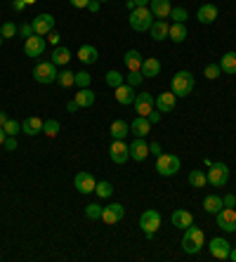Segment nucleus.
Here are the masks:
<instances>
[{"mask_svg": "<svg viewBox=\"0 0 236 262\" xmlns=\"http://www.w3.org/2000/svg\"><path fill=\"white\" fill-rule=\"evenodd\" d=\"M196 88V81H194V73L191 71H177L173 81H170V90L175 92V97H189Z\"/></svg>", "mask_w": 236, "mask_h": 262, "instance_id": "1", "label": "nucleus"}, {"mask_svg": "<svg viewBox=\"0 0 236 262\" xmlns=\"http://www.w3.org/2000/svg\"><path fill=\"white\" fill-rule=\"evenodd\" d=\"M206 246V234H203L198 227H187L184 229V236H182V248L184 253H189V255H196L198 250Z\"/></svg>", "mask_w": 236, "mask_h": 262, "instance_id": "2", "label": "nucleus"}, {"mask_svg": "<svg viewBox=\"0 0 236 262\" xmlns=\"http://www.w3.org/2000/svg\"><path fill=\"white\" fill-rule=\"evenodd\" d=\"M180 159H177L175 154H161V156H156V173L161 175V177H173L177 175L180 170Z\"/></svg>", "mask_w": 236, "mask_h": 262, "instance_id": "3", "label": "nucleus"}, {"mask_svg": "<svg viewBox=\"0 0 236 262\" xmlns=\"http://www.w3.org/2000/svg\"><path fill=\"white\" fill-rule=\"evenodd\" d=\"M154 24V14L149 7H135L130 12V28L132 31H149Z\"/></svg>", "mask_w": 236, "mask_h": 262, "instance_id": "4", "label": "nucleus"}, {"mask_svg": "<svg viewBox=\"0 0 236 262\" xmlns=\"http://www.w3.org/2000/svg\"><path fill=\"white\" fill-rule=\"evenodd\" d=\"M140 227H142V232H144L147 239H154L158 227H161V215L156 213V210H144L140 217Z\"/></svg>", "mask_w": 236, "mask_h": 262, "instance_id": "5", "label": "nucleus"}, {"mask_svg": "<svg viewBox=\"0 0 236 262\" xmlns=\"http://www.w3.org/2000/svg\"><path fill=\"white\" fill-rule=\"evenodd\" d=\"M57 73H59V71H57V66H54L52 62H38L33 66V78L43 85L54 83V81H57Z\"/></svg>", "mask_w": 236, "mask_h": 262, "instance_id": "6", "label": "nucleus"}, {"mask_svg": "<svg viewBox=\"0 0 236 262\" xmlns=\"http://www.w3.org/2000/svg\"><path fill=\"white\" fill-rule=\"evenodd\" d=\"M206 177H208V182L213 186H224L229 182V168L224 166V163H210Z\"/></svg>", "mask_w": 236, "mask_h": 262, "instance_id": "7", "label": "nucleus"}, {"mask_svg": "<svg viewBox=\"0 0 236 262\" xmlns=\"http://www.w3.org/2000/svg\"><path fill=\"white\" fill-rule=\"evenodd\" d=\"M208 250L215 260H229L231 243L227 241V239H222V236H215V239H210L208 241Z\"/></svg>", "mask_w": 236, "mask_h": 262, "instance_id": "8", "label": "nucleus"}, {"mask_svg": "<svg viewBox=\"0 0 236 262\" xmlns=\"http://www.w3.org/2000/svg\"><path fill=\"white\" fill-rule=\"evenodd\" d=\"M135 114L137 116H144L147 118L151 111L156 109V99H154V95L151 92H140V95H135Z\"/></svg>", "mask_w": 236, "mask_h": 262, "instance_id": "9", "label": "nucleus"}, {"mask_svg": "<svg viewBox=\"0 0 236 262\" xmlns=\"http://www.w3.org/2000/svg\"><path fill=\"white\" fill-rule=\"evenodd\" d=\"M215 222L222 232H236V210L234 208H222L220 213H215Z\"/></svg>", "mask_w": 236, "mask_h": 262, "instance_id": "10", "label": "nucleus"}, {"mask_svg": "<svg viewBox=\"0 0 236 262\" xmlns=\"http://www.w3.org/2000/svg\"><path fill=\"white\" fill-rule=\"evenodd\" d=\"M109 156H111V161H114L116 166H123V163L130 159L128 144H125L123 139H114V142H111V146H109Z\"/></svg>", "mask_w": 236, "mask_h": 262, "instance_id": "11", "label": "nucleus"}, {"mask_svg": "<svg viewBox=\"0 0 236 262\" xmlns=\"http://www.w3.org/2000/svg\"><path fill=\"white\" fill-rule=\"evenodd\" d=\"M31 26H33V33L36 35H47L50 31H54V17H52V14H47V12H43V14H38V17L31 21Z\"/></svg>", "mask_w": 236, "mask_h": 262, "instance_id": "12", "label": "nucleus"}, {"mask_svg": "<svg viewBox=\"0 0 236 262\" xmlns=\"http://www.w3.org/2000/svg\"><path fill=\"white\" fill-rule=\"evenodd\" d=\"M24 52L28 57H43L45 52V35H28L26 41H24Z\"/></svg>", "mask_w": 236, "mask_h": 262, "instance_id": "13", "label": "nucleus"}, {"mask_svg": "<svg viewBox=\"0 0 236 262\" xmlns=\"http://www.w3.org/2000/svg\"><path fill=\"white\" fill-rule=\"evenodd\" d=\"M123 215H125V208H123L121 203H109V206L102 208V222H107V224L121 222Z\"/></svg>", "mask_w": 236, "mask_h": 262, "instance_id": "14", "label": "nucleus"}, {"mask_svg": "<svg viewBox=\"0 0 236 262\" xmlns=\"http://www.w3.org/2000/svg\"><path fill=\"white\" fill-rule=\"evenodd\" d=\"M74 186L78 189L81 194H92L94 186H97V179L92 177L90 173H85V170H81V173L74 177Z\"/></svg>", "mask_w": 236, "mask_h": 262, "instance_id": "15", "label": "nucleus"}, {"mask_svg": "<svg viewBox=\"0 0 236 262\" xmlns=\"http://www.w3.org/2000/svg\"><path fill=\"white\" fill-rule=\"evenodd\" d=\"M128 149H130V159H135L137 163H142L149 156V144L144 142V137H135V142L128 144Z\"/></svg>", "mask_w": 236, "mask_h": 262, "instance_id": "16", "label": "nucleus"}, {"mask_svg": "<svg viewBox=\"0 0 236 262\" xmlns=\"http://www.w3.org/2000/svg\"><path fill=\"white\" fill-rule=\"evenodd\" d=\"M43 118H38V116H28V118H24V123H21V132L24 135H28V137H36L38 132H43Z\"/></svg>", "mask_w": 236, "mask_h": 262, "instance_id": "17", "label": "nucleus"}, {"mask_svg": "<svg viewBox=\"0 0 236 262\" xmlns=\"http://www.w3.org/2000/svg\"><path fill=\"white\" fill-rule=\"evenodd\" d=\"M149 10H151V14H154L156 19H165V17H170L173 3H170V0H151V3H149Z\"/></svg>", "mask_w": 236, "mask_h": 262, "instance_id": "18", "label": "nucleus"}, {"mask_svg": "<svg viewBox=\"0 0 236 262\" xmlns=\"http://www.w3.org/2000/svg\"><path fill=\"white\" fill-rule=\"evenodd\" d=\"M116 102L118 104H123V106H128V104H132L135 102V88L132 85H128V83H123V85H118L116 88Z\"/></svg>", "mask_w": 236, "mask_h": 262, "instance_id": "19", "label": "nucleus"}, {"mask_svg": "<svg viewBox=\"0 0 236 262\" xmlns=\"http://www.w3.org/2000/svg\"><path fill=\"white\" fill-rule=\"evenodd\" d=\"M175 92L170 90V92H161V95L156 97V109L161 111V114H168V111L175 109Z\"/></svg>", "mask_w": 236, "mask_h": 262, "instance_id": "20", "label": "nucleus"}, {"mask_svg": "<svg viewBox=\"0 0 236 262\" xmlns=\"http://www.w3.org/2000/svg\"><path fill=\"white\" fill-rule=\"evenodd\" d=\"M196 19L201 21V24H213L217 19V7L213 3H206V5L198 7V12H196Z\"/></svg>", "mask_w": 236, "mask_h": 262, "instance_id": "21", "label": "nucleus"}, {"mask_svg": "<svg viewBox=\"0 0 236 262\" xmlns=\"http://www.w3.org/2000/svg\"><path fill=\"white\" fill-rule=\"evenodd\" d=\"M194 224V215L189 213V210H184V208H180V210H175L173 213V227L177 229H187Z\"/></svg>", "mask_w": 236, "mask_h": 262, "instance_id": "22", "label": "nucleus"}, {"mask_svg": "<svg viewBox=\"0 0 236 262\" xmlns=\"http://www.w3.org/2000/svg\"><path fill=\"white\" fill-rule=\"evenodd\" d=\"M149 130H151V123H149V118H144V116H135V121L130 123V132H132L135 137H147Z\"/></svg>", "mask_w": 236, "mask_h": 262, "instance_id": "23", "label": "nucleus"}, {"mask_svg": "<svg viewBox=\"0 0 236 262\" xmlns=\"http://www.w3.org/2000/svg\"><path fill=\"white\" fill-rule=\"evenodd\" d=\"M142 55L137 50H128L125 55H123V64H125V69L128 71H142Z\"/></svg>", "mask_w": 236, "mask_h": 262, "instance_id": "24", "label": "nucleus"}, {"mask_svg": "<svg viewBox=\"0 0 236 262\" xmlns=\"http://www.w3.org/2000/svg\"><path fill=\"white\" fill-rule=\"evenodd\" d=\"M158 73H161V62L156 57H149L142 62V76L144 78H156Z\"/></svg>", "mask_w": 236, "mask_h": 262, "instance_id": "25", "label": "nucleus"}, {"mask_svg": "<svg viewBox=\"0 0 236 262\" xmlns=\"http://www.w3.org/2000/svg\"><path fill=\"white\" fill-rule=\"evenodd\" d=\"M168 28H170V24L165 19H156L149 31H151V38L158 43V41H165V38H168Z\"/></svg>", "mask_w": 236, "mask_h": 262, "instance_id": "26", "label": "nucleus"}, {"mask_svg": "<svg viewBox=\"0 0 236 262\" xmlns=\"http://www.w3.org/2000/svg\"><path fill=\"white\" fill-rule=\"evenodd\" d=\"M187 35H189V31H187V26L184 24H170V28H168V38L173 43H184L187 41Z\"/></svg>", "mask_w": 236, "mask_h": 262, "instance_id": "27", "label": "nucleus"}, {"mask_svg": "<svg viewBox=\"0 0 236 262\" xmlns=\"http://www.w3.org/2000/svg\"><path fill=\"white\" fill-rule=\"evenodd\" d=\"M74 99H76V104H78V109H88V106L94 104V92L90 88H81Z\"/></svg>", "mask_w": 236, "mask_h": 262, "instance_id": "28", "label": "nucleus"}, {"mask_svg": "<svg viewBox=\"0 0 236 262\" xmlns=\"http://www.w3.org/2000/svg\"><path fill=\"white\" fill-rule=\"evenodd\" d=\"M97 57H99V52H97L94 45H81V48H78V59H81L83 64H94Z\"/></svg>", "mask_w": 236, "mask_h": 262, "instance_id": "29", "label": "nucleus"}, {"mask_svg": "<svg viewBox=\"0 0 236 262\" xmlns=\"http://www.w3.org/2000/svg\"><path fill=\"white\" fill-rule=\"evenodd\" d=\"M224 208V203H222V199H220V196H215V194H210V196H206V199H203V210H206V213H220V210H222Z\"/></svg>", "mask_w": 236, "mask_h": 262, "instance_id": "30", "label": "nucleus"}, {"mask_svg": "<svg viewBox=\"0 0 236 262\" xmlns=\"http://www.w3.org/2000/svg\"><path fill=\"white\" fill-rule=\"evenodd\" d=\"M71 62V50L64 48V45H57V50L52 52V64L54 66H66V64Z\"/></svg>", "mask_w": 236, "mask_h": 262, "instance_id": "31", "label": "nucleus"}, {"mask_svg": "<svg viewBox=\"0 0 236 262\" xmlns=\"http://www.w3.org/2000/svg\"><path fill=\"white\" fill-rule=\"evenodd\" d=\"M109 130H111V137L114 139H125L130 135V125L125 121H114Z\"/></svg>", "mask_w": 236, "mask_h": 262, "instance_id": "32", "label": "nucleus"}, {"mask_svg": "<svg viewBox=\"0 0 236 262\" xmlns=\"http://www.w3.org/2000/svg\"><path fill=\"white\" fill-rule=\"evenodd\" d=\"M220 69H222V73L234 76L236 73V52H227V55H222V59H220Z\"/></svg>", "mask_w": 236, "mask_h": 262, "instance_id": "33", "label": "nucleus"}, {"mask_svg": "<svg viewBox=\"0 0 236 262\" xmlns=\"http://www.w3.org/2000/svg\"><path fill=\"white\" fill-rule=\"evenodd\" d=\"M189 184L196 186V189H201V186L208 184V177H206L203 170H191V173H189Z\"/></svg>", "mask_w": 236, "mask_h": 262, "instance_id": "34", "label": "nucleus"}, {"mask_svg": "<svg viewBox=\"0 0 236 262\" xmlns=\"http://www.w3.org/2000/svg\"><path fill=\"white\" fill-rule=\"evenodd\" d=\"M57 83H59L61 88H71V85H76V73L64 69L61 73H57Z\"/></svg>", "mask_w": 236, "mask_h": 262, "instance_id": "35", "label": "nucleus"}, {"mask_svg": "<svg viewBox=\"0 0 236 262\" xmlns=\"http://www.w3.org/2000/svg\"><path fill=\"white\" fill-rule=\"evenodd\" d=\"M94 194H97L99 199H109V196L114 194V186H111V182L102 179V182H97V186H94Z\"/></svg>", "mask_w": 236, "mask_h": 262, "instance_id": "36", "label": "nucleus"}, {"mask_svg": "<svg viewBox=\"0 0 236 262\" xmlns=\"http://www.w3.org/2000/svg\"><path fill=\"white\" fill-rule=\"evenodd\" d=\"M59 121H54V118H50V121H45V123H43V132H45L47 137H57V135H59Z\"/></svg>", "mask_w": 236, "mask_h": 262, "instance_id": "37", "label": "nucleus"}, {"mask_svg": "<svg viewBox=\"0 0 236 262\" xmlns=\"http://www.w3.org/2000/svg\"><path fill=\"white\" fill-rule=\"evenodd\" d=\"M125 83V76H123L121 71H107V85H111V88H118V85Z\"/></svg>", "mask_w": 236, "mask_h": 262, "instance_id": "38", "label": "nucleus"}, {"mask_svg": "<svg viewBox=\"0 0 236 262\" xmlns=\"http://www.w3.org/2000/svg\"><path fill=\"white\" fill-rule=\"evenodd\" d=\"M170 19L175 21V24H184V21L189 19V12L184 7H173V10H170Z\"/></svg>", "mask_w": 236, "mask_h": 262, "instance_id": "39", "label": "nucleus"}, {"mask_svg": "<svg viewBox=\"0 0 236 262\" xmlns=\"http://www.w3.org/2000/svg\"><path fill=\"white\" fill-rule=\"evenodd\" d=\"M144 76H142V71H128V76H125V83L132 85V88H140Z\"/></svg>", "mask_w": 236, "mask_h": 262, "instance_id": "40", "label": "nucleus"}, {"mask_svg": "<svg viewBox=\"0 0 236 262\" xmlns=\"http://www.w3.org/2000/svg\"><path fill=\"white\" fill-rule=\"evenodd\" d=\"M3 128H5V132H7V135H12V137L21 132V123H19V121H14V118H7V123L3 125Z\"/></svg>", "mask_w": 236, "mask_h": 262, "instance_id": "41", "label": "nucleus"}, {"mask_svg": "<svg viewBox=\"0 0 236 262\" xmlns=\"http://www.w3.org/2000/svg\"><path fill=\"white\" fill-rule=\"evenodd\" d=\"M85 215H88L90 220H102V206L99 203H90V206H85Z\"/></svg>", "mask_w": 236, "mask_h": 262, "instance_id": "42", "label": "nucleus"}, {"mask_svg": "<svg viewBox=\"0 0 236 262\" xmlns=\"http://www.w3.org/2000/svg\"><path fill=\"white\" fill-rule=\"evenodd\" d=\"M203 73H206V78H208V81H215V78H220L222 69H220V64H208Z\"/></svg>", "mask_w": 236, "mask_h": 262, "instance_id": "43", "label": "nucleus"}, {"mask_svg": "<svg viewBox=\"0 0 236 262\" xmlns=\"http://www.w3.org/2000/svg\"><path fill=\"white\" fill-rule=\"evenodd\" d=\"M90 81H92V76H90L88 71H78L76 73V85L78 88H90Z\"/></svg>", "mask_w": 236, "mask_h": 262, "instance_id": "44", "label": "nucleus"}, {"mask_svg": "<svg viewBox=\"0 0 236 262\" xmlns=\"http://www.w3.org/2000/svg\"><path fill=\"white\" fill-rule=\"evenodd\" d=\"M17 31H19V28L14 26L12 21H5V24H3V28H0V35H3V38H12Z\"/></svg>", "mask_w": 236, "mask_h": 262, "instance_id": "45", "label": "nucleus"}, {"mask_svg": "<svg viewBox=\"0 0 236 262\" xmlns=\"http://www.w3.org/2000/svg\"><path fill=\"white\" fill-rule=\"evenodd\" d=\"M19 35H21V38L33 35V26H31V24H21V26H19Z\"/></svg>", "mask_w": 236, "mask_h": 262, "instance_id": "46", "label": "nucleus"}, {"mask_svg": "<svg viewBox=\"0 0 236 262\" xmlns=\"http://www.w3.org/2000/svg\"><path fill=\"white\" fill-rule=\"evenodd\" d=\"M151 0H128V7L130 10H135V7H149Z\"/></svg>", "mask_w": 236, "mask_h": 262, "instance_id": "47", "label": "nucleus"}, {"mask_svg": "<svg viewBox=\"0 0 236 262\" xmlns=\"http://www.w3.org/2000/svg\"><path fill=\"white\" fill-rule=\"evenodd\" d=\"M149 123H151V125H156V123H161V111H158V109H154V111H151V114H149Z\"/></svg>", "mask_w": 236, "mask_h": 262, "instance_id": "48", "label": "nucleus"}, {"mask_svg": "<svg viewBox=\"0 0 236 262\" xmlns=\"http://www.w3.org/2000/svg\"><path fill=\"white\" fill-rule=\"evenodd\" d=\"M5 149L7 152H14V149H17V139H14L12 135H7L5 137Z\"/></svg>", "mask_w": 236, "mask_h": 262, "instance_id": "49", "label": "nucleus"}, {"mask_svg": "<svg viewBox=\"0 0 236 262\" xmlns=\"http://www.w3.org/2000/svg\"><path fill=\"white\" fill-rule=\"evenodd\" d=\"M222 203H224V208H234L236 206V196L234 194H227V196L222 199Z\"/></svg>", "mask_w": 236, "mask_h": 262, "instance_id": "50", "label": "nucleus"}, {"mask_svg": "<svg viewBox=\"0 0 236 262\" xmlns=\"http://www.w3.org/2000/svg\"><path fill=\"white\" fill-rule=\"evenodd\" d=\"M149 154H154V156H161V154H163L161 144H158V142H151V144H149Z\"/></svg>", "mask_w": 236, "mask_h": 262, "instance_id": "51", "label": "nucleus"}, {"mask_svg": "<svg viewBox=\"0 0 236 262\" xmlns=\"http://www.w3.org/2000/svg\"><path fill=\"white\" fill-rule=\"evenodd\" d=\"M69 3H71L76 10H88V3H90V0H69Z\"/></svg>", "mask_w": 236, "mask_h": 262, "instance_id": "52", "label": "nucleus"}, {"mask_svg": "<svg viewBox=\"0 0 236 262\" xmlns=\"http://www.w3.org/2000/svg\"><path fill=\"white\" fill-rule=\"evenodd\" d=\"M12 7H14V12H21V10L26 7V3H24V0H12Z\"/></svg>", "mask_w": 236, "mask_h": 262, "instance_id": "53", "label": "nucleus"}, {"mask_svg": "<svg viewBox=\"0 0 236 262\" xmlns=\"http://www.w3.org/2000/svg\"><path fill=\"white\" fill-rule=\"evenodd\" d=\"M47 41L52 43V45H59V33H54V31H50V33H47Z\"/></svg>", "mask_w": 236, "mask_h": 262, "instance_id": "54", "label": "nucleus"}, {"mask_svg": "<svg viewBox=\"0 0 236 262\" xmlns=\"http://www.w3.org/2000/svg\"><path fill=\"white\" fill-rule=\"evenodd\" d=\"M88 10H90V12H99V0H90Z\"/></svg>", "mask_w": 236, "mask_h": 262, "instance_id": "55", "label": "nucleus"}, {"mask_svg": "<svg viewBox=\"0 0 236 262\" xmlns=\"http://www.w3.org/2000/svg\"><path fill=\"white\" fill-rule=\"evenodd\" d=\"M66 109L69 111H78V104H76V99H71V102L66 104Z\"/></svg>", "mask_w": 236, "mask_h": 262, "instance_id": "56", "label": "nucleus"}, {"mask_svg": "<svg viewBox=\"0 0 236 262\" xmlns=\"http://www.w3.org/2000/svg\"><path fill=\"white\" fill-rule=\"evenodd\" d=\"M5 137H7V132H5V128L0 125V144H5Z\"/></svg>", "mask_w": 236, "mask_h": 262, "instance_id": "57", "label": "nucleus"}, {"mask_svg": "<svg viewBox=\"0 0 236 262\" xmlns=\"http://www.w3.org/2000/svg\"><path fill=\"white\" fill-rule=\"evenodd\" d=\"M7 123V114L5 111H0V125H5Z\"/></svg>", "mask_w": 236, "mask_h": 262, "instance_id": "58", "label": "nucleus"}, {"mask_svg": "<svg viewBox=\"0 0 236 262\" xmlns=\"http://www.w3.org/2000/svg\"><path fill=\"white\" fill-rule=\"evenodd\" d=\"M229 260H231V262H236V246L229 250Z\"/></svg>", "mask_w": 236, "mask_h": 262, "instance_id": "59", "label": "nucleus"}, {"mask_svg": "<svg viewBox=\"0 0 236 262\" xmlns=\"http://www.w3.org/2000/svg\"><path fill=\"white\" fill-rule=\"evenodd\" d=\"M24 3H26V5H33V3H36V0H24Z\"/></svg>", "mask_w": 236, "mask_h": 262, "instance_id": "60", "label": "nucleus"}, {"mask_svg": "<svg viewBox=\"0 0 236 262\" xmlns=\"http://www.w3.org/2000/svg\"><path fill=\"white\" fill-rule=\"evenodd\" d=\"M0 45H3V35H0Z\"/></svg>", "mask_w": 236, "mask_h": 262, "instance_id": "61", "label": "nucleus"}, {"mask_svg": "<svg viewBox=\"0 0 236 262\" xmlns=\"http://www.w3.org/2000/svg\"><path fill=\"white\" fill-rule=\"evenodd\" d=\"M99 3H107V0H99Z\"/></svg>", "mask_w": 236, "mask_h": 262, "instance_id": "62", "label": "nucleus"}, {"mask_svg": "<svg viewBox=\"0 0 236 262\" xmlns=\"http://www.w3.org/2000/svg\"><path fill=\"white\" fill-rule=\"evenodd\" d=\"M234 246H236V243H234Z\"/></svg>", "mask_w": 236, "mask_h": 262, "instance_id": "63", "label": "nucleus"}]
</instances>
